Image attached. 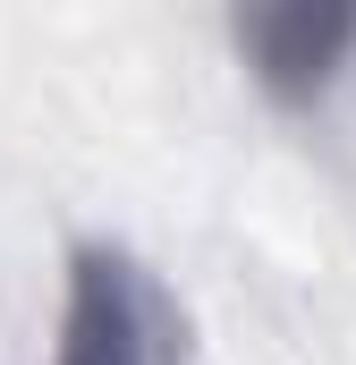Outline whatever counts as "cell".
I'll return each mask as SVG.
<instances>
[{
  "instance_id": "1",
  "label": "cell",
  "mask_w": 356,
  "mask_h": 365,
  "mask_svg": "<svg viewBox=\"0 0 356 365\" xmlns=\"http://www.w3.org/2000/svg\"><path fill=\"white\" fill-rule=\"evenodd\" d=\"M51 365H187L178 297L153 280V264L136 247H119V238H77L68 247Z\"/></svg>"
},
{
  "instance_id": "2",
  "label": "cell",
  "mask_w": 356,
  "mask_h": 365,
  "mask_svg": "<svg viewBox=\"0 0 356 365\" xmlns=\"http://www.w3.org/2000/svg\"><path fill=\"white\" fill-rule=\"evenodd\" d=\"M229 34L271 102H314L356 51V9L348 0H263V9H238Z\"/></svg>"
}]
</instances>
